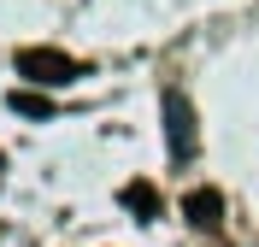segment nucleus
Returning a JSON list of instances; mask_svg holds the SVG:
<instances>
[{
    "label": "nucleus",
    "mask_w": 259,
    "mask_h": 247,
    "mask_svg": "<svg viewBox=\"0 0 259 247\" xmlns=\"http://www.w3.org/2000/svg\"><path fill=\"white\" fill-rule=\"evenodd\" d=\"M12 112H30V118H48L53 106H48V100H41V94H30V88H12Z\"/></svg>",
    "instance_id": "obj_5"
},
{
    "label": "nucleus",
    "mask_w": 259,
    "mask_h": 247,
    "mask_svg": "<svg viewBox=\"0 0 259 247\" xmlns=\"http://www.w3.org/2000/svg\"><path fill=\"white\" fill-rule=\"evenodd\" d=\"M183 212H189L194 230H218V224H224V200H218V188H194V194L183 200Z\"/></svg>",
    "instance_id": "obj_3"
},
{
    "label": "nucleus",
    "mask_w": 259,
    "mask_h": 247,
    "mask_svg": "<svg viewBox=\"0 0 259 247\" xmlns=\"http://www.w3.org/2000/svg\"><path fill=\"white\" fill-rule=\"evenodd\" d=\"M165 130H171V153L177 159H189L194 153V112H189V94H165Z\"/></svg>",
    "instance_id": "obj_2"
},
{
    "label": "nucleus",
    "mask_w": 259,
    "mask_h": 247,
    "mask_svg": "<svg viewBox=\"0 0 259 247\" xmlns=\"http://www.w3.org/2000/svg\"><path fill=\"white\" fill-rule=\"evenodd\" d=\"M18 77L41 82V88H59V82H77L82 65H77V59H65L59 47H24V53H18Z\"/></svg>",
    "instance_id": "obj_1"
},
{
    "label": "nucleus",
    "mask_w": 259,
    "mask_h": 247,
    "mask_svg": "<svg viewBox=\"0 0 259 247\" xmlns=\"http://www.w3.org/2000/svg\"><path fill=\"white\" fill-rule=\"evenodd\" d=\"M124 206L136 218H159V188H153V182H130V188H124Z\"/></svg>",
    "instance_id": "obj_4"
}]
</instances>
